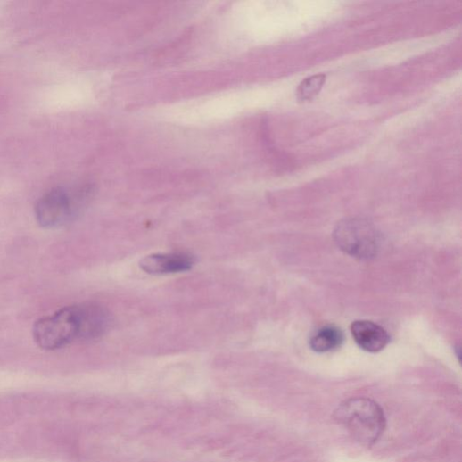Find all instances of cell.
Returning <instances> with one entry per match:
<instances>
[{"instance_id":"obj_3","label":"cell","mask_w":462,"mask_h":462,"mask_svg":"<svg viewBox=\"0 0 462 462\" xmlns=\"http://www.w3.org/2000/svg\"><path fill=\"white\" fill-rule=\"evenodd\" d=\"M334 239L342 251L359 260L374 258L379 251L380 236L367 219L352 218L341 221Z\"/></svg>"},{"instance_id":"obj_5","label":"cell","mask_w":462,"mask_h":462,"mask_svg":"<svg viewBox=\"0 0 462 462\" xmlns=\"http://www.w3.org/2000/svg\"><path fill=\"white\" fill-rule=\"evenodd\" d=\"M194 264L195 258L188 253H159L144 258L140 268L150 275H169L189 271Z\"/></svg>"},{"instance_id":"obj_4","label":"cell","mask_w":462,"mask_h":462,"mask_svg":"<svg viewBox=\"0 0 462 462\" xmlns=\"http://www.w3.org/2000/svg\"><path fill=\"white\" fill-rule=\"evenodd\" d=\"M79 199L67 189L56 187L43 195L35 208L36 219L44 227H58L78 212Z\"/></svg>"},{"instance_id":"obj_1","label":"cell","mask_w":462,"mask_h":462,"mask_svg":"<svg viewBox=\"0 0 462 462\" xmlns=\"http://www.w3.org/2000/svg\"><path fill=\"white\" fill-rule=\"evenodd\" d=\"M334 418L356 441L367 447L375 444L386 429L383 409L366 398L344 401L334 412Z\"/></svg>"},{"instance_id":"obj_6","label":"cell","mask_w":462,"mask_h":462,"mask_svg":"<svg viewBox=\"0 0 462 462\" xmlns=\"http://www.w3.org/2000/svg\"><path fill=\"white\" fill-rule=\"evenodd\" d=\"M81 336L80 341H92L103 336L110 327L111 318L103 307L87 303L78 305Z\"/></svg>"},{"instance_id":"obj_7","label":"cell","mask_w":462,"mask_h":462,"mask_svg":"<svg viewBox=\"0 0 462 462\" xmlns=\"http://www.w3.org/2000/svg\"><path fill=\"white\" fill-rule=\"evenodd\" d=\"M351 334L356 343L365 351L371 353L386 348L391 341L386 331L370 321H356L351 326Z\"/></svg>"},{"instance_id":"obj_2","label":"cell","mask_w":462,"mask_h":462,"mask_svg":"<svg viewBox=\"0 0 462 462\" xmlns=\"http://www.w3.org/2000/svg\"><path fill=\"white\" fill-rule=\"evenodd\" d=\"M33 336L37 344L46 351L59 350L80 340L78 305L64 307L53 316L39 319L34 326Z\"/></svg>"},{"instance_id":"obj_8","label":"cell","mask_w":462,"mask_h":462,"mask_svg":"<svg viewBox=\"0 0 462 462\" xmlns=\"http://www.w3.org/2000/svg\"><path fill=\"white\" fill-rule=\"evenodd\" d=\"M344 341L342 332L335 326H325L311 339L312 350L318 353H325L338 349Z\"/></svg>"},{"instance_id":"obj_9","label":"cell","mask_w":462,"mask_h":462,"mask_svg":"<svg viewBox=\"0 0 462 462\" xmlns=\"http://www.w3.org/2000/svg\"><path fill=\"white\" fill-rule=\"evenodd\" d=\"M326 82V75L325 73L307 77L297 87L298 101L304 103L314 100L321 93Z\"/></svg>"}]
</instances>
